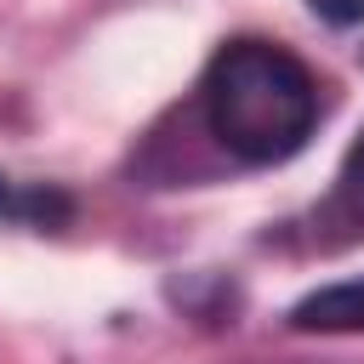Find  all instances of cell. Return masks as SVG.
<instances>
[{
	"label": "cell",
	"mask_w": 364,
	"mask_h": 364,
	"mask_svg": "<svg viewBox=\"0 0 364 364\" xmlns=\"http://www.w3.org/2000/svg\"><path fill=\"white\" fill-rule=\"evenodd\" d=\"M290 324H296V330H364V279L330 284V290L296 301Z\"/></svg>",
	"instance_id": "obj_2"
},
{
	"label": "cell",
	"mask_w": 364,
	"mask_h": 364,
	"mask_svg": "<svg viewBox=\"0 0 364 364\" xmlns=\"http://www.w3.org/2000/svg\"><path fill=\"white\" fill-rule=\"evenodd\" d=\"M324 23H341V28H353V23H364V0H307Z\"/></svg>",
	"instance_id": "obj_4"
},
{
	"label": "cell",
	"mask_w": 364,
	"mask_h": 364,
	"mask_svg": "<svg viewBox=\"0 0 364 364\" xmlns=\"http://www.w3.org/2000/svg\"><path fill=\"white\" fill-rule=\"evenodd\" d=\"M210 136L245 165H279L318 125V80L273 40H228L205 68Z\"/></svg>",
	"instance_id": "obj_1"
},
{
	"label": "cell",
	"mask_w": 364,
	"mask_h": 364,
	"mask_svg": "<svg viewBox=\"0 0 364 364\" xmlns=\"http://www.w3.org/2000/svg\"><path fill=\"white\" fill-rule=\"evenodd\" d=\"M336 205L364 228V131H358V142H353V154H347V165H341V182H336Z\"/></svg>",
	"instance_id": "obj_3"
}]
</instances>
